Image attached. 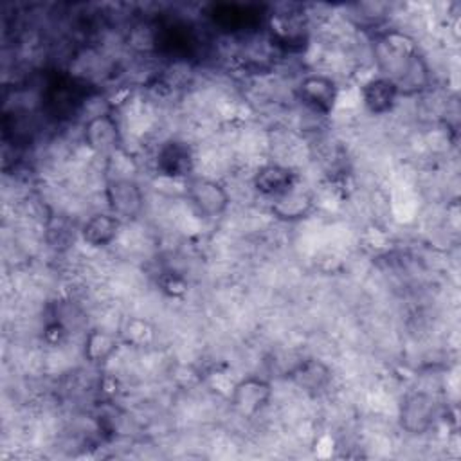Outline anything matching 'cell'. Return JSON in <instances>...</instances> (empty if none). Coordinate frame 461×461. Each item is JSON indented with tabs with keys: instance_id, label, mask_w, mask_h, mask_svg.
<instances>
[{
	"instance_id": "1",
	"label": "cell",
	"mask_w": 461,
	"mask_h": 461,
	"mask_svg": "<svg viewBox=\"0 0 461 461\" xmlns=\"http://www.w3.org/2000/svg\"><path fill=\"white\" fill-rule=\"evenodd\" d=\"M380 76L391 79L402 94L420 92L429 85V68L414 41L396 31L382 34L375 43Z\"/></svg>"
},
{
	"instance_id": "2",
	"label": "cell",
	"mask_w": 461,
	"mask_h": 461,
	"mask_svg": "<svg viewBox=\"0 0 461 461\" xmlns=\"http://www.w3.org/2000/svg\"><path fill=\"white\" fill-rule=\"evenodd\" d=\"M185 194L193 207L205 218H218L229 207L227 189L207 176H189L185 182Z\"/></svg>"
},
{
	"instance_id": "3",
	"label": "cell",
	"mask_w": 461,
	"mask_h": 461,
	"mask_svg": "<svg viewBox=\"0 0 461 461\" xmlns=\"http://www.w3.org/2000/svg\"><path fill=\"white\" fill-rule=\"evenodd\" d=\"M438 418V403L425 391H414L402 400L400 425L409 434H425Z\"/></svg>"
},
{
	"instance_id": "4",
	"label": "cell",
	"mask_w": 461,
	"mask_h": 461,
	"mask_svg": "<svg viewBox=\"0 0 461 461\" xmlns=\"http://www.w3.org/2000/svg\"><path fill=\"white\" fill-rule=\"evenodd\" d=\"M104 193L110 212L119 220H133L142 212L144 194L133 178H113L106 184Z\"/></svg>"
},
{
	"instance_id": "5",
	"label": "cell",
	"mask_w": 461,
	"mask_h": 461,
	"mask_svg": "<svg viewBox=\"0 0 461 461\" xmlns=\"http://www.w3.org/2000/svg\"><path fill=\"white\" fill-rule=\"evenodd\" d=\"M297 95L310 110L321 115L331 113L339 97L337 83L324 74H310L297 85Z\"/></svg>"
},
{
	"instance_id": "6",
	"label": "cell",
	"mask_w": 461,
	"mask_h": 461,
	"mask_svg": "<svg viewBox=\"0 0 461 461\" xmlns=\"http://www.w3.org/2000/svg\"><path fill=\"white\" fill-rule=\"evenodd\" d=\"M270 398L272 387L267 380L259 376H247L240 380L230 393L232 407L245 416H254L263 411L268 405Z\"/></svg>"
},
{
	"instance_id": "7",
	"label": "cell",
	"mask_w": 461,
	"mask_h": 461,
	"mask_svg": "<svg viewBox=\"0 0 461 461\" xmlns=\"http://www.w3.org/2000/svg\"><path fill=\"white\" fill-rule=\"evenodd\" d=\"M157 171L169 178H189L193 171V151L184 140H166L155 157Z\"/></svg>"
},
{
	"instance_id": "8",
	"label": "cell",
	"mask_w": 461,
	"mask_h": 461,
	"mask_svg": "<svg viewBox=\"0 0 461 461\" xmlns=\"http://www.w3.org/2000/svg\"><path fill=\"white\" fill-rule=\"evenodd\" d=\"M295 184H297V175L294 173V169H290L288 166L276 164V162L261 166L254 173V178H252L254 189L259 194L272 198V200L295 189Z\"/></svg>"
},
{
	"instance_id": "9",
	"label": "cell",
	"mask_w": 461,
	"mask_h": 461,
	"mask_svg": "<svg viewBox=\"0 0 461 461\" xmlns=\"http://www.w3.org/2000/svg\"><path fill=\"white\" fill-rule=\"evenodd\" d=\"M85 142L99 155H112L121 144V133L110 113H99L85 124Z\"/></svg>"
},
{
	"instance_id": "10",
	"label": "cell",
	"mask_w": 461,
	"mask_h": 461,
	"mask_svg": "<svg viewBox=\"0 0 461 461\" xmlns=\"http://www.w3.org/2000/svg\"><path fill=\"white\" fill-rule=\"evenodd\" d=\"M360 97L369 113L384 115L394 108L396 99L400 97V90L391 79L378 76L362 85Z\"/></svg>"
},
{
	"instance_id": "11",
	"label": "cell",
	"mask_w": 461,
	"mask_h": 461,
	"mask_svg": "<svg viewBox=\"0 0 461 461\" xmlns=\"http://www.w3.org/2000/svg\"><path fill=\"white\" fill-rule=\"evenodd\" d=\"M119 229H121V220L115 214L97 212L85 221L81 234L90 247H106L117 238Z\"/></svg>"
},
{
	"instance_id": "12",
	"label": "cell",
	"mask_w": 461,
	"mask_h": 461,
	"mask_svg": "<svg viewBox=\"0 0 461 461\" xmlns=\"http://www.w3.org/2000/svg\"><path fill=\"white\" fill-rule=\"evenodd\" d=\"M290 378L301 389L308 393H319L330 384L331 371L324 362L317 358H306L290 371Z\"/></svg>"
},
{
	"instance_id": "13",
	"label": "cell",
	"mask_w": 461,
	"mask_h": 461,
	"mask_svg": "<svg viewBox=\"0 0 461 461\" xmlns=\"http://www.w3.org/2000/svg\"><path fill=\"white\" fill-rule=\"evenodd\" d=\"M211 16L214 23H218L227 31H245V27H254L261 18L258 9L254 11L250 5H238V4L214 5Z\"/></svg>"
},
{
	"instance_id": "14",
	"label": "cell",
	"mask_w": 461,
	"mask_h": 461,
	"mask_svg": "<svg viewBox=\"0 0 461 461\" xmlns=\"http://www.w3.org/2000/svg\"><path fill=\"white\" fill-rule=\"evenodd\" d=\"M313 207V200L308 193L292 189L286 194L279 196L272 203V211L281 220H299L304 218Z\"/></svg>"
},
{
	"instance_id": "15",
	"label": "cell",
	"mask_w": 461,
	"mask_h": 461,
	"mask_svg": "<svg viewBox=\"0 0 461 461\" xmlns=\"http://www.w3.org/2000/svg\"><path fill=\"white\" fill-rule=\"evenodd\" d=\"M113 349H115V339L106 333L95 331L86 340V355L90 357L92 362H103Z\"/></svg>"
}]
</instances>
